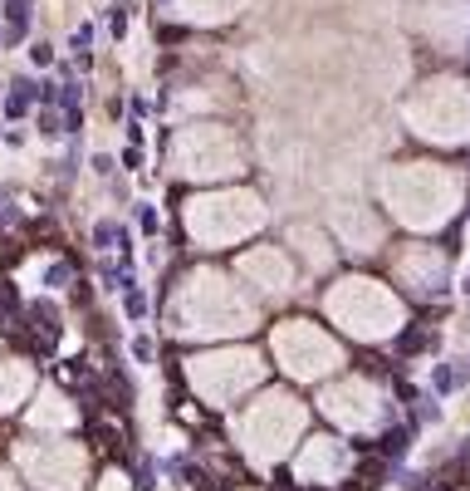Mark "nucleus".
<instances>
[{"label": "nucleus", "instance_id": "f257e3e1", "mask_svg": "<svg viewBox=\"0 0 470 491\" xmlns=\"http://www.w3.org/2000/svg\"><path fill=\"white\" fill-rule=\"evenodd\" d=\"M177 334H196V339H220V334H245L255 324V305L216 270H196L181 280L167 310Z\"/></svg>", "mask_w": 470, "mask_h": 491}, {"label": "nucleus", "instance_id": "f03ea898", "mask_svg": "<svg viewBox=\"0 0 470 491\" xmlns=\"http://www.w3.org/2000/svg\"><path fill=\"white\" fill-rule=\"evenodd\" d=\"M456 197H460V182L441 168H427V162H412V168L387 177V207L412 231L446 226L451 212H456Z\"/></svg>", "mask_w": 470, "mask_h": 491}, {"label": "nucleus", "instance_id": "7ed1b4c3", "mask_svg": "<svg viewBox=\"0 0 470 491\" xmlns=\"http://www.w3.org/2000/svg\"><path fill=\"white\" fill-rule=\"evenodd\" d=\"M328 315L343 324L353 339H387L407 324V310L402 300L382 285V280H367V276H348L328 290Z\"/></svg>", "mask_w": 470, "mask_h": 491}, {"label": "nucleus", "instance_id": "20e7f679", "mask_svg": "<svg viewBox=\"0 0 470 491\" xmlns=\"http://www.w3.org/2000/svg\"><path fill=\"white\" fill-rule=\"evenodd\" d=\"M241 448L250 462L270 467V462L289 457V448L299 442L304 433V403L294 394H265L260 403H250L241 413Z\"/></svg>", "mask_w": 470, "mask_h": 491}, {"label": "nucleus", "instance_id": "39448f33", "mask_svg": "<svg viewBox=\"0 0 470 491\" xmlns=\"http://www.w3.org/2000/svg\"><path fill=\"white\" fill-rule=\"evenodd\" d=\"M260 222H265V207L250 192H211V197H191L187 202V231L206 251L235 246L241 236L260 231Z\"/></svg>", "mask_w": 470, "mask_h": 491}, {"label": "nucleus", "instance_id": "423d86ee", "mask_svg": "<svg viewBox=\"0 0 470 491\" xmlns=\"http://www.w3.org/2000/svg\"><path fill=\"white\" fill-rule=\"evenodd\" d=\"M187 378H191V388H196L206 403L226 408V403H235L241 394H250V388L260 384L265 363H260V354H250V349H216V354L191 359Z\"/></svg>", "mask_w": 470, "mask_h": 491}, {"label": "nucleus", "instance_id": "0eeeda50", "mask_svg": "<svg viewBox=\"0 0 470 491\" xmlns=\"http://www.w3.org/2000/svg\"><path fill=\"white\" fill-rule=\"evenodd\" d=\"M270 349H274V359H280V369H284V374H294V378H324V374H334L338 363H343L338 344L328 339L319 324H309V320L274 324Z\"/></svg>", "mask_w": 470, "mask_h": 491}, {"label": "nucleus", "instance_id": "6e6552de", "mask_svg": "<svg viewBox=\"0 0 470 491\" xmlns=\"http://www.w3.org/2000/svg\"><path fill=\"white\" fill-rule=\"evenodd\" d=\"M15 462L40 491H84L89 457L73 442H20Z\"/></svg>", "mask_w": 470, "mask_h": 491}, {"label": "nucleus", "instance_id": "1a4fd4ad", "mask_svg": "<svg viewBox=\"0 0 470 491\" xmlns=\"http://www.w3.org/2000/svg\"><path fill=\"white\" fill-rule=\"evenodd\" d=\"M319 408H324L338 427H348V433H373L387 417V394L377 384H367V378H343V384H334L319 398Z\"/></svg>", "mask_w": 470, "mask_h": 491}, {"label": "nucleus", "instance_id": "9d476101", "mask_svg": "<svg viewBox=\"0 0 470 491\" xmlns=\"http://www.w3.org/2000/svg\"><path fill=\"white\" fill-rule=\"evenodd\" d=\"M177 172H187V177H220V172H235L241 168V152L230 148L226 138H216V133H196V138H181L177 143Z\"/></svg>", "mask_w": 470, "mask_h": 491}, {"label": "nucleus", "instance_id": "9b49d317", "mask_svg": "<svg viewBox=\"0 0 470 491\" xmlns=\"http://www.w3.org/2000/svg\"><path fill=\"white\" fill-rule=\"evenodd\" d=\"M235 270H241V280H250L255 290H265V295H289V285H294V266L284 261V251H274V246L245 251V256L235 261Z\"/></svg>", "mask_w": 470, "mask_h": 491}, {"label": "nucleus", "instance_id": "f8f14e48", "mask_svg": "<svg viewBox=\"0 0 470 491\" xmlns=\"http://www.w3.org/2000/svg\"><path fill=\"white\" fill-rule=\"evenodd\" d=\"M294 467H299V481H338L348 472V448L334 438H309Z\"/></svg>", "mask_w": 470, "mask_h": 491}, {"label": "nucleus", "instance_id": "ddd939ff", "mask_svg": "<svg viewBox=\"0 0 470 491\" xmlns=\"http://www.w3.org/2000/svg\"><path fill=\"white\" fill-rule=\"evenodd\" d=\"M446 270L451 266H446V256H441L436 246H407L397 256V276L407 280L412 290H427V295L446 285Z\"/></svg>", "mask_w": 470, "mask_h": 491}, {"label": "nucleus", "instance_id": "4468645a", "mask_svg": "<svg viewBox=\"0 0 470 491\" xmlns=\"http://www.w3.org/2000/svg\"><path fill=\"white\" fill-rule=\"evenodd\" d=\"M35 388V369L25 359H0V413H11L30 398Z\"/></svg>", "mask_w": 470, "mask_h": 491}, {"label": "nucleus", "instance_id": "2eb2a0df", "mask_svg": "<svg viewBox=\"0 0 470 491\" xmlns=\"http://www.w3.org/2000/svg\"><path fill=\"white\" fill-rule=\"evenodd\" d=\"M73 417H79V413H73V403L64 394H54V388H50V394H40V403L30 408V427H40V433L73 427Z\"/></svg>", "mask_w": 470, "mask_h": 491}, {"label": "nucleus", "instance_id": "dca6fc26", "mask_svg": "<svg viewBox=\"0 0 470 491\" xmlns=\"http://www.w3.org/2000/svg\"><path fill=\"white\" fill-rule=\"evenodd\" d=\"M338 236L353 241V251H373V246L382 241V226H377L363 207H353V212H338Z\"/></svg>", "mask_w": 470, "mask_h": 491}, {"label": "nucleus", "instance_id": "f3484780", "mask_svg": "<svg viewBox=\"0 0 470 491\" xmlns=\"http://www.w3.org/2000/svg\"><path fill=\"white\" fill-rule=\"evenodd\" d=\"M289 241L304 251V261H309L313 270H324L328 261H334V251H328V241H324V236H319V231H309V226H294V231H289Z\"/></svg>", "mask_w": 470, "mask_h": 491}, {"label": "nucleus", "instance_id": "a211bd4d", "mask_svg": "<svg viewBox=\"0 0 470 491\" xmlns=\"http://www.w3.org/2000/svg\"><path fill=\"white\" fill-rule=\"evenodd\" d=\"M104 491H127V477H123V472H108V477H104Z\"/></svg>", "mask_w": 470, "mask_h": 491}, {"label": "nucleus", "instance_id": "6ab92c4d", "mask_svg": "<svg viewBox=\"0 0 470 491\" xmlns=\"http://www.w3.org/2000/svg\"><path fill=\"white\" fill-rule=\"evenodd\" d=\"M0 491H15V481H11V472H0Z\"/></svg>", "mask_w": 470, "mask_h": 491}]
</instances>
